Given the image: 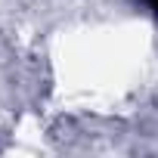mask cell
Masks as SVG:
<instances>
[{
    "label": "cell",
    "mask_w": 158,
    "mask_h": 158,
    "mask_svg": "<svg viewBox=\"0 0 158 158\" xmlns=\"http://www.w3.org/2000/svg\"><path fill=\"white\" fill-rule=\"evenodd\" d=\"M146 6H149V10H152V13L158 16V0H146Z\"/></svg>",
    "instance_id": "obj_1"
}]
</instances>
